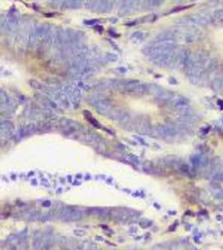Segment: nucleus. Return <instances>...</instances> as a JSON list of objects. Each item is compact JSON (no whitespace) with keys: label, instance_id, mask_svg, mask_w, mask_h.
Returning a JSON list of instances; mask_svg holds the SVG:
<instances>
[{"label":"nucleus","instance_id":"1","mask_svg":"<svg viewBox=\"0 0 223 250\" xmlns=\"http://www.w3.org/2000/svg\"><path fill=\"white\" fill-rule=\"evenodd\" d=\"M174 49L175 41H162V42H155L153 45L145 47L143 49V52L146 56L153 57L158 54L171 51Z\"/></svg>","mask_w":223,"mask_h":250},{"label":"nucleus","instance_id":"2","mask_svg":"<svg viewBox=\"0 0 223 250\" xmlns=\"http://www.w3.org/2000/svg\"><path fill=\"white\" fill-rule=\"evenodd\" d=\"M180 22L190 26H206L211 23V17L202 13H194L182 18Z\"/></svg>","mask_w":223,"mask_h":250},{"label":"nucleus","instance_id":"3","mask_svg":"<svg viewBox=\"0 0 223 250\" xmlns=\"http://www.w3.org/2000/svg\"><path fill=\"white\" fill-rule=\"evenodd\" d=\"M175 54H176V50L174 49L171 51L150 57V61L158 66H167L173 64Z\"/></svg>","mask_w":223,"mask_h":250},{"label":"nucleus","instance_id":"4","mask_svg":"<svg viewBox=\"0 0 223 250\" xmlns=\"http://www.w3.org/2000/svg\"><path fill=\"white\" fill-rule=\"evenodd\" d=\"M191 52L187 49H183L181 51H178L175 54L173 64L175 65V66H177L179 68H182L185 70L186 66L187 65L188 62L191 59Z\"/></svg>","mask_w":223,"mask_h":250},{"label":"nucleus","instance_id":"5","mask_svg":"<svg viewBox=\"0 0 223 250\" xmlns=\"http://www.w3.org/2000/svg\"><path fill=\"white\" fill-rule=\"evenodd\" d=\"M158 131L159 136L163 138H174L179 134V130L173 124H166L158 126Z\"/></svg>","mask_w":223,"mask_h":250},{"label":"nucleus","instance_id":"6","mask_svg":"<svg viewBox=\"0 0 223 250\" xmlns=\"http://www.w3.org/2000/svg\"><path fill=\"white\" fill-rule=\"evenodd\" d=\"M110 215L114 221H120V222H125L132 217V214L129 211L126 209H121V208H115V209L111 210Z\"/></svg>","mask_w":223,"mask_h":250},{"label":"nucleus","instance_id":"7","mask_svg":"<svg viewBox=\"0 0 223 250\" xmlns=\"http://www.w3.org/2000/svg\"><path fill=\"white\" fill-rule=\"evenodd\" d=\"M5 21L6 24H7V28H8L9 33L15 32L18 30L19 26V20L18 17L15 13V11H11L9 12L5 17Z\"/></svg>","mask_w":223,"mask_h":250},{"label":"nucleus","instance_id":"8","mask_svg":"<svg viewBox=\"0 0 223 250\" xmlns=\"http://www.w3.org/2000/svg\"><path fill=\"white\" fill-rule=\"evenodd\" d=\"M152 128L153 127H151V123L150 121H149V119L147 118H144L137 120V125H136L135 130L140 134L146 135V134H151Z\"/></svg>","mask_w":223,"mask_h":250},{"label":"nucleus","instance_id":"9","mask_svg":"<svg viewBox=\"0 0 223 250\" xmlns=\"http://www.w3.org/2000/svg\"><path fill=\"white\" fill-rule=\"evenodd\" d=\"M93 107L100 114H105V115H107L108 113H110V111L113 109V105H112V104L107 100L104 99V100H99L93 105Z\"/></svg>","mask_w":223,"mask_h":250},{"label":"nucleus","instance_id":"10","mask_svg":"<svg viewBox=\"0 0 223 250\" xmlns=\"http://www.w3.org/2000/svg\"><path fill=\"white\" fill-rule=\"evenodd\" d=\"M59 244L68 250H79L80 241H77L73 239H69L66 237H61L59 239Z\"/></svg>","mask_w":223,"mask_h":250},{"label":"nucleus","instance_id":"11","mask_svg":"<svg viewBox=\"0 0 223 250\" xmlns=\"http://www.w3.org/2000/svg\"><path fill=\"white\" fill-rule=\"evenodd\" d=\"M191 163L193 164L194 167L196 168H201L205 167L208 164V159L206 156L202 154H194L191 156L190 158Z\"/></svg>","mask_w":223,"mask_h":250},{"label":"nucleus","instance_id":"12","mask_svg":"<svg viewBox=\"0 0 223 250\" xmlns=\"http://www.w3.org/2000/svg\"><path fill=\"white\" fill-rule=\"evenodd\" d=\"M54 98L61 104L62 106H64L65 108L70 107V101H69V98H68L67 94L65 91H52Z\"/></svg>","mask_w":223,"mask_h":250},{"label":"nucleus","instance_id":"13","mask_svg":"<svg viewBox=\"0 0 223 250\" xmlns=\"http://www.w3.org/2000/svg\"><path fill=\"white\" fill-rule=\"evenodd\" d=\"M170 102H171V104H172V105L173 106L175 110L178 109V108L183 107V106L189 105V100L187 98L183 97V96H180V95H176V96L174 95L172 100H170Z\"/></svg>","mask_w":223,"mask_h":250},{"label":"nucleus","instance_id":"14","mask_svg":"<svg viewBox=\"0 0 223 250\" xmlns=\"http://www.w3.org/2000/svg\"><path fill=\"white\" fill-rule=\"evenodd\" d=\"M179 120L182 125H186L187 127H192L198 123L199 118L194 114H190V115L180 116Z\"/></svg>","mask_w":223,"mask_h":250},{"label":"nucleus","instance_id":"15","mask_svg":"<svg viewBox=\"0 0 223 250\" xmlns=\"http://www.w3.org/2000/svg\"><path fill=\"white\" fill-rule=\"evenodd\" d=\"M126 111L124 110L123 108L121 107H114L113 108L112 110L110 111V113H108L107 117L110 119H113V120H117L119 121L121 118H123V116L126 114Z\"/></svg>","mask_w":223,"mask_h":250},{"label":"nucleus","instance_id":"16","mask_svg":"<svg viewBox=\"0 0 223 250\" xmlns=\"http://www.w3.org/2000/svg\"><path fill=\"white\" fill-rule=\"evenodd\" d=\"M43 235L44 234L40 231L34 232L32 239V246L34 250H40L41 245H42V241H43Z\"/></svg>","mask_w":223,"mask_h":250},{"label":"nucleus","instance_id":"17","mask_svg":"<svg viewBox=\"0 0 223 250\" xmlns=\"http://www.w3.org/2000/svg\"><path fill=\"white\" fill-rule=\"evenodd\" d=\"M211 23L218 25L223 24V10L219 9L213 12L211 15Z\"/></svg>","mask_w":223,"mask_h":250},{"label":"nucleus","instance_id":"18","mask_svg":"<svg viewBox=\"0 0 223 250\" xmlns=\"http://www.w3.org/2000/svg\"><path fill=\"white\" fill-rule=\"evenodd\" d=\"M38 100L41 102V104H43L46 108H51V109H58V105H56V103L54 102L53 100H51L50 98L46 97V96H38Z\"/></svg>","mask_w":223,"mask_h":250},{"label":"nucleus","instance_id":"19","mask_svg":"<svg viewBox=\"0 0 223 250\" xmlns=\"http://www.w3.org/2000/svg\"><path fill=\"white\" fill-rule=\"evenodd\" d=\"M212 89L215 92H220L223 89V77L218 76L212 81Z\"/></svg>","mask_w":223,"mask_h":250},{"label":"nucleus","instance_id":"20","mask_svg":"<svg viewBox=\"0 0 223 250\" xmlns=\"http://www.w3.org/2000/svg\"><path fill=\"white\" fill-rule=\"evenodd\" d=\"M38 44V38H37V32H36V27H33L31 30L28 37V46L30 48H33Z\"/></svg>","mask_w":223,"mask_h":250},{"label":"nucleus","instance_id":"21","mask_svg":"<svg viewBox=\"0 0 223 250\" xmlns=\"http://www.w3.org/2000/svg\"><path fill=\"white\" fill-rule=\"evenodd\" d=\"M72 207H65L61 209V211L59 213V216L61 219L62 221H71V215H72V212H73Z\"/></svg>","mask_w":223,"mask_h":250},{"label":"nucleus","instance_id":"22","mask_svg":"<svg viewBox=\"0 0 223 250\" xmlns=\"http://www.w3.org/2000/svg\"><path fill=\"white\" fill-rule=\"evenodd\" d=\"M37 129H38V127L36 126L35 124H29V125H27V126H25V127L22 128L20 134L24 135V136L32 135L37 131Z\"/></svg>","mask_w":223,"mask_h":250},{"label":"nucleus","instance_id":"23","mask_svg":"<svg viewBox=\"0 0 223 250\" xmlns=\"http://www.w3.org/2000/svg\"><path fill=\"white\" fill-rule=\"evenodd\" d=\"M85 0H66V5L68 8L71 9H77L79 8L82 5L84 4Z\"/></svg>","mask_w":223,"mask_h":250},{"label":"nucleus","instance_id":"24","mask_svg":"<svg viewBox=\"0 0 223 250\" xmlns=\"http://www.w3.org/2000/svg\"><path fill=\"white\" fill-rule=\"evenodd\" d=\"M83 217V214L79 209H75L73 208V212H72V215H71V221H80Z\"/></svg>","mask_w":223,"mask_h":250},{"label":"nucleus","instance_id":"25","mask_svg":"<svg viewBox=\"0 0 223 250\" xmlns=\"http://www.w3.org/2000/svg\"><path fill=\"white\" fill-rule=\"evenodd\" d=\"M144 38H145V33L142 32H140V31L133 32L132 34V36H131V38L134 42H140V41H142L144 39Z\"/></svg>","mask_w":223,"mask_h":250},{"label":"nucleus","instance_id":"26","mask_svg":"<svg viewBox=\"0 0 223 250\" xmlns=\"http://www.w3.org/2000/svg\"><path fill=\"white\" fill-rule=\"evenodd\" d=\"M1 129L11 131L14 129V124L10 120H3L1 121Z\"/></svg>","mask_w":223,"mask_h":250},{"label":"nucleus","instance_id":"27","mask_svg":"<svg viewBox=\"0 0 223 250\" xmlns=\"http://www.w3.org/2000/svg\"><path fill=\"white\" fill-rule=\"evenodd\" d=\"M76 86H78V87H79L80 89H82V90H84V91H91V86H90V85H88V84H86V82H84V81H82V80L76 81Z\"/></svg>","mask_w":223,"mask_h":250},{"label":"nucleus","instance_id":"28","mask_svg":"<svg viewBox=\"0 0 223 250\" xmlns=\"http://www.w3.org/2000/svg\"><path fill=\"white\" fill-rule=\"evenodd\" d=\"M29 85L32 86L33 89H35V90H42V89H43L42 85H41L38 81L35 80V79H30Z\"/></svg>","mask_w":223,"mask_h":250},{"label":"nucleus","instance_id":"29","mask_svg":"<svg viewBox=\"0 0 223 250\" xmlns=\"http://www.w3.org/2000/svg\"><path fill=\"white\" fill-rule=\"evenodd\" d=\"M38 129L40 130V131H43V132H46V131H49L51 130V125L48 123H45V122H42V123L38 124Z\"/></svg>","mask_w":223,"mask_h":250},{"label":"nucleus","instance_id":"30","mask_svg":"<svg viewBox=\"0 0 223 250\" xmlns=\"http://www.w3.org/2000/svg\"><path fill=\"white\" fill-rule=\"evenodd\" d=\"M91 245V242H90L89 241L86 240V241H80V244H79V250H89L90 247Z\"/></svg>","mask_w":223,"mask_h":250},{"label":"nucleus","instance_id":"31","mask_svg":"<svg viewBox=\"0 0 223 250\" xmlns=\"http://www.w3.org/2000/svg\"><path fill=\"white\" fill-rule=\"evenodd\" d=\"M105 59L109 62H116L118 60V56L114 53H111V52H107L105 54Z\"/></svg>","mask_w":223,"mask_h":250},{"label":"nucleus","instance_id":"32","mask_svg":"<svg viewBox=\"0 0 223 250\" xmlns=\"http://www.w3.org/2000/svg\"><path fill=\"white\" fill-rule=\"evenodd\" d=\"M126 159H127V161L132 162L134 164H138L140 162V160H139V159H138L137 157L135 155H132V154H127L126 156Z\"/></svg>","mask_w":223,"mask_h":250},{"label":"nucleus","instance_id":"33","mask_svg":"<svg viewBox=\"0 0 223 250\" xmlns=\"http://www.w3.org/2000/svg\"><path fill=\"white\" fill-rule=\"evenodd\" d=\"M146 1H147V5L150 7H154L160 5L164 0H146Z\"/></svg>","mask_w":223,"mask_h":250},{"label":"nucleus","instance_id":"34","mask_svg":"<svg viewBox=\"0 0 223 250\" xmlns=\"http://www.w3.org/2000/svg\"><path fill=\"white\" fill-rule=\"evenodd\" d=\"M213 178L216 180H223V173L220 172L214 173L213 175Z\"/></svg>","mask_w":223,"mask_h":250},{"label":"nucleus","instance_id":"35","mask_svg":"<svg viewBox=\"0 0 223 250\" xmlns=\"http://www.w3.org/2000/svg\"><path fill=\"white\" fill-rule=\"evenodd\" d=\"M152 224V222H151L150 221H148V220H146V219H144V220H142V221H140V225H141V227H149Z\"/></svg>","mask_w":223,"mask_h":250},{"label":"nucleus","instance_id":"36","mask_svg":"<svg viewBox=\"0 0 223 250\" xmlns=\"http://www.w3.org/2000/svg\"><path fill=\"white\" fill-rule=\"evenodd\" d=\"M74 234L78 237H82L86 235V231H84L83 229H76L74 230Z\"/></svg>","mask_w":223,"mask_h":250},{"label":"nucleus","instance_id":"37","mask_svg":"<svg viewBox=\"0 0 223 250\" xmlns=\"http://www.w3.org/2000/svg\"><path fill=\"white\" fill-rule=\"evenodd\" d=\"M89 121H90V123H91L92 126H94L95 127H98V128H100V124L99 123V122H98V121L96 120V119H95L94 118H91Z\"/></svg>","mask_w":223,"mask_h":250},{"label":"nucleus","instance_id":"38","mask_svg":"<svg viewBox=\"0 0 223 250\" xmlns=\"http://www.w3.org/2000/svg\"><path fill=\"white\" fill-rule=\"evenodd\" d=\"M83 115L85 116V118H86V119H88V120H90L91 118H93L92 117V115H91V113L89 112V111L86 110V111H84V113H83Z\"/></svg>","mask_w":223,"mask_h":250},{"label":"nucleus","instance_id":"39","mask_svg":"<svg viewBox=\"0 0 223 250\" xmlns=\"http://www.w3.org/2000/svg\"><path fill=\"white\" fill-rule=\"evenodd\" d=\"M89 250H101V249H100V247H98L97 245H95V244H93V243H91V247H90Z\"/></svg>","mask_w":223,"mask_h":250},{"label":"nucleus","instance_id":"40","mask_svg":"<svg viewBox=\"0 0 223 250\" xmlns=\"http://www.w3.org/2000/svg\"><path fill=\"white\" fill-rule=\"evenodd\" d=\"M47 82H48L49 84H53V85L59 83L58 79H56V78H50V79H48V80H47Z\"/></svg>","mask_w":223,"mask_h":250},{"label":"nucleus","instance_id":"41","mask_svg":"<svg viewBox=\"0 0 223 250\" xmlns=\"http://www.w3.org/2000/svg\"><path fill=\"white\" fill-rule=\"evenodd\" d=\"M50 205H51V202L48 201V200H47V201H45V202L43 203V206H44V207H49Z\"/></svg>","mask_w":223,"mask_h":250},{"label":"nucleus","instance_id":"42","mask_svg":"<svg viewBox=\"0 0 223 250\" xmlns=\"http://www.w3.org/2000/svg\"><path fill=\"white\" fill-rule=\"evenodd\" d=\"M218 103H219V105L220 106V108H221V109H223V101H222V100H220V101H219Z\"/></svg>","mask_w":223,"mask_h":250},{"label":"nucleus","instance_id":"43","mask_svg":"<svg viewBox=\"0 0 223 250\" xmlns=\"http://www.w3.org/2000/svg\"><path fill=\"white\" fill-rule=\"evenodd\" d=\"M62 0H52V2L53 3H59V2H61Z\"/></svg>","mask_w":223,"mask_h":250},{"label":"nucleus","instance_id":"44","mask_svg":"<svg viewBox=\"0 0 223 250\" xmlns=\"http://www.w3.org/2000/svg\"><path fill=\"white\" fill-rule=\"evenodd\" d=\"M220 121H221V123H222V124H223V118H221V119H220Z\"/></svg>","mask_w":223,"mask_h":250},{"label":"nucleus","instance_id":"45","mask_svg":"<svg viewBox=\"0 0 223 250\" xmlns=\"http://www.w3.org/2000/svg\"><path fill=\"white\" fill-rule=\"evenodd\" d=\"M190 250H196V249H190Z\"/></svg>","mask_w":223,"mask_h":250}]
</instances>
